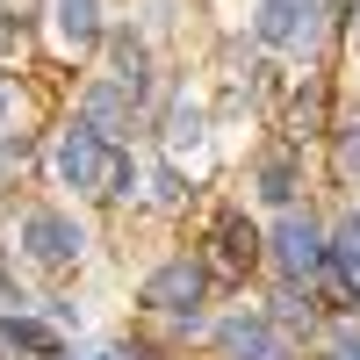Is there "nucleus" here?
Here are the masks:
<instances>
[{"label": "nucleus", "instance_id": "nucleus-11", "mask_svg": "<svg viewBox=\"0 0 360 360\" xmlns=\"http://www.w3.org/2000/svg\"><path fill=\"white\" fill-rule=\"evenodd\" d=\"M115 86L137 101L144 94V51H137V37H115Z\"/></svg>", "mask_w": 360, "mask_h": 360}, {"label": "nucleus", "instance_id": "nucleus-13", "mask_svg": "<svg viewBox=\"0 0 360 360\" xmlns=\"http://www.w3.org/2000/svg\"><path fill=\"white\" fill-rule=\"evenodd\" d=\"M317 123H324V86H303L288 108V137H317Z\"/></svg>", "mask_w": 360, "mask_h": 360}, {"label": "nucleus", "instance_id": "nucleus-12", "mask_svg": "<svg viewBox=\"0 0 360 360\" xmlns=\"http://www.w3.org/2000/svg\"><path fill=\"white\" fill-rule=\"evenodd\" d=\"M332 266L346 274V288H360V217L339 224V238H332Z\"/></svg>", "mask_w": 360, "mask_h": 360}, {"label": "nucleus", "instance_id": "nucleus-1", "mask_svg": "<svg viewBox=\"0 0 360 360\" xmlns=\"http://www.w3.org/2000/svg\"><path fill=\"white\" fill-rule=\"evenodd\" d=\"M58 173L72 180V188H86V195H123L130 180H137V166L115 152L108 137H94V130H65V144H58Z\"/></svg>", "mask_w": 360, "mask_h": 360}, {"label": "nucleus", "instance_id": "nucleus-6", "mask_svg": "<svg viewBox=\"0 0 360 360\" xmlns=\"http://www.w3.org/2000/svg\"><path fill=\"white\" fill-rule=\"evenodd\" d=\"M0 353H8V360H51L58 332L37 324V317H0Z\"/></svg>", "mask_w": 360, "mask_h": 360}, {"label": "nucleus", "instance_id": "nucleus-7", "mask_svg": "<svg viewBox=\"0 0 360 360\" xmlns=\"http://www.w3.org/2000/svg\"><path fill=\"white\" fill-rule=\"evenodd\" d=\"M224 353L231 360H288V339L252 317V324H224Z\"/></svg>", "mask_w": 360, "mask_h": 360}, {"label": "nucleus", "instance_id": "nucleus-9", "mask_svg": "<svg viewBox=\"0 0 360 360\" xmlns=\"http://www.w3.org/2000/svg\"><path fill=\"white\" fill-rule=\"evenodd\" d=\"M123 123H130V94H123V86H94V94H86V130L115 144Z\"/></svg>", "mask_w": 360, "mask_h": 360}, {"label": "nucleus", "instance_id": "nucleus-5", "mask_svg": "<svg viewBox=\"0 0 360 360\" xmlns=\"http://www.w3.org/2000/svg\"><path fill=\"white\" fill-rule=\"evenodd\" d=\"M252 259H259V231H252L245 217H217V274L245 281V274H252Z\"/></svg>", "mask_w": 360, "mask_h": 360}, {"label": "nucleus", "instance_id": "nucleus-16", "mask_svg": "<svg viewBox=\"0 0 360 360\" xmlns=\"http://www.w3.org/2000/svg\"><path fill=\"white\" fill-rule=\"evenodd\" d=\"M332 360H360V339H339V346H332Z\"/></svg>", "mask_w": 360, "mask_h": 360}, {"label": "nucleus", "instance_id": "nucleus-2", "mask_svg": "<svg viewBox=\"0 0 360 360\" xmlns=\"http://www.w3.org/2000/svg\"><path fill=\"white\" fill-rule=\"evenodd\" d=\"M202 288H209V266L202 259H166L159 274L144 281V303H152V310H195Z\"/></svg>", "mask_w": 360, "mask_h": 360}, {"label": "nucleus", "instance_id": "nucleus-8", "mask_svg": "<svg viewBox=\"0 0 360 360\" xmlns=\"http://www.w3.org/2000/svg\"><path fill=\"white\" fill-rule=\"evenodd\" d=\"M310 8H317V0H266V8H259V37H266V44L310 37Z\"/></svg>", "mask_w": 360, "mask_h": 360}, {"label": "nucleus", "instance_id": "nucleus-3", "mask_svg": "<svg viewBox=\"0 0 360 360\" xmlns=\"http://www.w3.org/2000/svg\"><path fill=\"white\" fill-rule=\"evenodd\" d=\"M274 252H281V266H288L295 281L324 274V259H332V245H324V231H317L310 217H281V231H274Z\"/></svg>", "mask_w": 360, "mask_h": 360}, {"label": "nucleus", "instance_id": "nucleus-4", "mask_svg": "<svg viewBox=\"0 0 360 360\" xmlns=\"http://www.w3.org/2000/svg\"><path fill=\"white\" fill-rule=\"evenodd\" d=\"M22 245L37 252L44 266H65V259H79V224L58 217V209H37V217L22 224Z\"/></svg>", "mask_w": 360, "mask_h": 360}, {"label": "nucleus", "instance_id": "nucleus-15", "mask_svg": "<svg viewBox=\"0 0 360 360\" xmlns=\"http://www.w3.org/2000/svg\"><path fill=\"white\" fill-rule=\"evenodd\" d=\"M339 180H360V130L339 137Z\"/></svg>", "mask_w": 360, "mask_h": 360}, {"label": "nucleus", "instance_id": "nucleus-17", "mask_svg": "<svg viewBox=\"0 0 360 360\" xmlns=\"http://www.w3.org/2000/svg\"><path fill=\"white\" fill-rule=\"evenodd\" d=\"M108 360H115V353H108Z\"/></svg>", "mask_w": 360, "mask_h": 360}, {"label": "nucleus", "instance_id": "nucleus-10", "mask_svg": "<svg viewBox=\"0 0 360 360\" xmlns=\"http://www.w3.org/2000/svg\"><path fill=\"white\" fill-rule=\"evenodd\" d=\"M101 0H58V29H65V51H94L101 37Z\"/></svg>", "mask_w": 360, "mask_h": 360}, {"label": "nucleus", "instance_id": "nucleus-14", "mask_svg": "<svg viewBox=\"0 0 360 360\" xmlns=\"http://www.w3.org/2000/svg\"><path fill=\"white\" fill-rule=\"evenodd\" d=\"M259 195H266V202H288V195H295V166H288V152H274V159H266Z\"/></svg>", "mask_w": 360, "mask_h": 360}]
</instances>
